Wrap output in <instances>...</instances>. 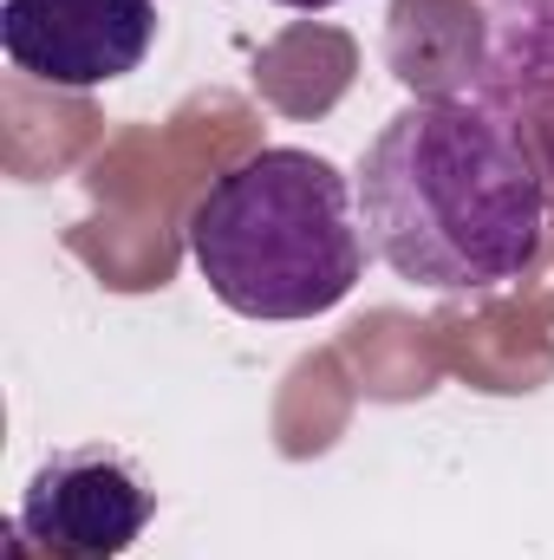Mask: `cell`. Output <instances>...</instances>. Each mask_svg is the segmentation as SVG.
<instances>
[{"mask_svg":"<svg viewBox=\"0 0 554 560\" xmlns=\"http://www.w3.org/2000/svg\"><path fill=\"white\" fill-rule=\"evenodd\" d=\"M359 189L313 150H255L189 209V255L209 293L242 319L333 313L366 275Z\"/></svg>","mask_w":554,"mask_h":560,"instance_id":"7a4b0ae2","label":"cell"},{"mask_svg":"<svg viewBox=\"0 0 554 560\" xmlns=\"http://www.w3.org/2000/svg\"><path fill=\"white\" fill-rule=\"evenodd\" d=\"M463 98L522 143L554 222V0H483Z\"/></svg>","mask_w":554,"mask_h":560,"instance_id":"5b68a950","label":"cell"},{"mask_svg":"<svg viewBox=\"0 0 554 560\" xmlns=\"http://www.w3.org/2000/svg\"><path fill=\"white\" fill-rule=\"evenodd\" d=\"M359 229L366 248L412 287L489 293L542 261L554 222L522 143L483 105L430 92L366 143Z\"/></svg>","mask_w":554,"mask_h":560,"instance_id":"6da1fadb","label":"cell"},{"mask_svg":"<svg viewBox=\"0 0 554 560\" xmlns=\"http://www.w3.org/2000/svg\"><path fill=\"white\" fill-rule=\"evenodd\" d=\"M280 7H300V13H320V7H339V0H280Z\"/></svg>","mask_w":554,"mask_h":560,"instance_id":"8992f818","label":"cell"},{"mask_svg":"<svg viewBox=\"0 0 554 560\" xmlns=\"http://www.w3.org/2000/svg\"><path fill=\"white\" fill-rule=\"evenodd\" d=\"M150 515L157 489L131 456L105 443L53 450L20 495V535L53 560H118L150 528Z\"/></svg>","mask_w":554,"mask_h":560,"instance_id":"3957f363","label":"cell"},{"mask_svg":"<svg viewBox=\"0 0 554 560\" xmlns=\"http://www.w3.org/2000/svg\"><path fill=\"white\" fill-rule=\"evenodd\" d=\"M157 39V0H0L13 72L53 92H92L138 72Z\"/></svg>","mask_w":554,"mask_h":560,"instance_id":"277c9868","label":"cell"}]
</instances>
